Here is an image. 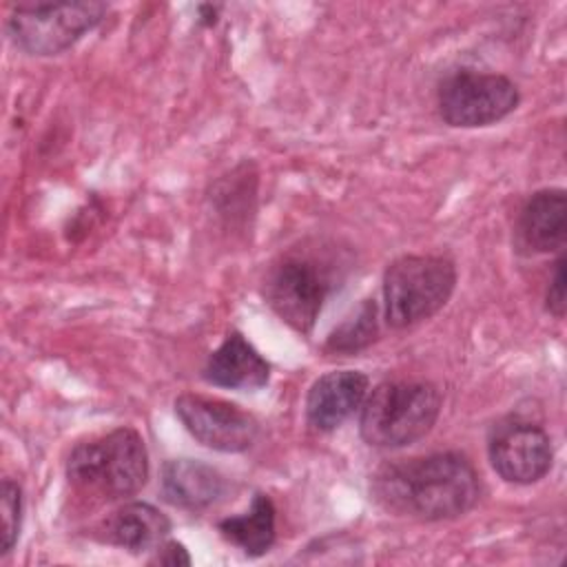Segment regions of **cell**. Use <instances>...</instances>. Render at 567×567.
I'll use <instances>...</instances> for the list:
<instances>
[{"label": "cell", "mask_w": 567, "mask_h": 567, "mask_svg": "<svg viewBox=\"0 0 567 567\" xmlns=\"http://www.w3.org/2000/svg\"><path fill=\"white\" fill-rule=\"evenodd\" d=\"M565 255L560 252V257L554 264V272L551 279L547 284V292H545V308L549 310V315H554L556 319L565 317Z\"/></svg>", "instance_id": "obj_18"}, {"label": "cell", "mask_w": 567, "mask_h": 567, "mask_svg": "<svg viewBox=\"0 0 567 567\" xmlns=\"http://www.w3.org/2000/svg\"><path fill=\"white\" fill-rule=\"evenodd\" d=\"M175 414L195 441L217 452H246L259 436V421L224 399L186 392L175 399Z\"/></svg>", "instance_id": "obj_8"}, {"label": "cell", "mask_w": 567, "mask_h": 567, "mask_svg": "<svg viewBox=\"0 0 567 567\" xmlns=\"http://www.w3.org/2000/svg\"><path fill=\"white\" fill-rule=\"evenodd\" d=\"M275 516L277 509L272 498L264 492H257L250 507L244 514L219 520L217 529L228 543L237 545L246 556H261L275 543Z\"/></svg>", "instance_id": "obj_15"}, {"label": "cell", "mask_w": 567, "mask_h": 567, "mask_svg": "<svg viewBox=\"0 0 567 567\" xmlns=\"http://www.w3.org/2000/svg\"><path fill=\"white\" fill-rule=\"evenodd\" d=\"M377 332H379L377 303L374 299H363V303L330 332L326 341V350L341 352V354L359 352L377 339Z\"/></svg>", "instance_id": "obj_16"}, {"label": "cell", "mask_w": 567, "mask_h": 567, "mask_svg": "<svg viewBox=\"0 0 567 567\" xmlns=\"http://www.w3.org/2000/svg\"><path fill=\"white\" fill-rule=\"evenodd\" d=\"M441 403V392L430 381H383L361 405V439L385 450L412 445L430 434Z\"/></svg>", "instance_id": "obj_4"}, {"label": "cell", "mask_w": 567, "mask_h": 567, "mask_svg": "<svg viewBox=\"0 0 567 567\" xmlns=\"http://www.w3.org/2000/svg\"><path fill=\"white\" fill-rule=\"evenodd\" d=\"M2 505V545H0V554L7 556L13 545L18 543L20 536V525H22V489L16 481L4 478L2 481V496H0Z\"/></svg>", "instance_id": "obj_17"}, {"label": "cell", "mask_w": 567, "mask_h": 567, "mask_svg": "<svg viewBox=\"0 0 567 567\" xmlns=\"http://www.w3.org/2000/svg\"><path fill=\"white\" fill-rule=\"evenodd\" d=\"M162 496L173 507L202 512L215 505L228 489L226 476L197 458H171L162 465Z\"/></svg>", "instance_id": "obj_11"}, {"label": "cell", "mask_w": 567, "mask_h": 567, "mask_svg": "<svg viewBox=\"0 0 567 567\" xmlns=\"http://www.w3.org/2000/svg\"><path fill=\"white\" fill-rule=\"evenodd\" d=\"M339 266L326 248H301L281 255L266 270L261 292L272 312L292 330L310 334L334 290Z\"/></svg>", "instance_id": "obj_3"}, {"label": "cell", "mask_w": 567, "mask_h": 567, "mask_svg": "<svg viewBox=\"0 0 567 567\" xmlns=\"http://www.w3.org/2000/svg\"><path fill=\"white\" fill-rule=\"evenodd\" d=\"M487 456L503 481L532 485L551 470L554 447L549 434L540 425L509 416L492 427Z\"/></svg>", "instance_id": "obj_9"}, {"label": "cell", "mask_w": 567, "mask_h": 567, "mask_svg": "<svg viewBox=\"0 0 567 567\" xmlns=\"http://www.w3.org/2000/svg\"><path fill=\"white\" fill-rule=\"evenodd\" d=\"M69 483L102 501L137 494L148 478V452L133 427H115L109 434L78 443L66 461Z\"/></svg>", "instance_id": "obj_2"}, {"label": "cell", "mask_w": 567, "mask_h": 567, "mask_svg": "<svg viewBox=\"0 0 567 567\" xmlns=\"http://www.w3.org/2000/svg\"><path fill=\"white\" fill-rule=\"evenodd\" d=\"M456 266L443 255H403L383 272V306L390 328L403 330L434 317L456 288Z\"/></svg>", "instance_id": "obj_5"}, {"label": "cell", "mask_w": 567, "mask_h": 567, "mask_svg": "<svg viewBox=\"0 0 567 567\" xmlns=\"http://www.w3.org/2000/svg\"><path fill=\"white\" fill-rule=\"evenodd\" d=\"M372 494L388 512L447 520L470 512L481 496V478L461 452H434L383 465L372 478Z\"/></svg>", "instance_id": "obj_1"}, {"label": "cell", "mask_w": 567, "mask_h": 567, "mask_svg": "<svg viewBox=\"0 0 567 567\" xmlns=\"http://www.w3.org/2000/svg\"><path fill=\"white\" fill-rule=\"evenodd\" d=\"M204 381L230 390H259L270 379L268 361L244 339L241 332H228L217 350L204 363Z\"/></svg>", "instance_id": "obj_13"}, {"label": "cell", "mask_w": 567, "mask_h": 567, "mask_svg": "<svg viewBox=\"0 0 567 567\" xmlns=\"http://www.w3.org/2000/svg\"><path fill=\"white\" fill-rule=\"evenodd\" d=\"M518 244L527 252H554L567 241V195L563 188L536 190L516 221Z\"/></svg>", "instance_id": "obj_12"}, {"label": "cell", "mask_w": 567, "mask_h": 567, "mask_svg": "<svg viewBox=\"0 0 567 567\" xmlns=\"http://www.w3.org/2000/svg\"><path fill=\"white\" fill-rule=\"evenodd\" d=\"M97 532L104 543L140 554L155 549L166 540L171 532V520L155 505L133 501L124 503L120 509L106 516Z\"/></svg>", "instance_id": "obj_14"}, {"label": "cell", "mask_w": 567, "mask_h": 567, "mask_svg": "<svg viewBox=\"0 0 567 567\" xmlns=\"http://www.w3.org/2000/svg\"><path fill=\"white\" fill-rule=\"evenodd\" d=\"M370 379L359 370H332L319 377L306 396V421L317 432L343 425L368 396Z\"/></svg>", "instance_id": "obj_10"}, {"label": "cell", "mask_w": 567, "mask_h": 567, "mask_svg": "<svg viewBox=\"0 0 567 567\" xmlns=\"http://www.w3.org/2000/svg\"><path fill=\"white\" fill-rule=\"evenodd\" d=\"M151 565H190V556L186 547L177 540H164L159 547H155V556L148 560Z\"/></svg>", "instance_id": "obj_19"}, {"label": "cell", "mask_w": 567, "mask_h": 567, "mask_svg": "<svg viewBox=\"0 0 567 567\" xmlns=\"http://www.w3.org/2000/svg\"><path fill=\"white\" fill-rule=\"evenodd\" d=\"M106 11L104 2H20L7 18V33L29 55H58L93 31Z\"/></svg>", "instance_id": "obj_6"}, {"label": "cell", "mask_w": 567, "mask_h": 567, "mask_svg": "<svg viewBox=\"0 0 567 567\" xmlns=\"http://www.w3.org/2000/svg\"><path fill=\"white\" fill-rule=\"evenodd\" d=\"M219 11H221L219 4H199V7H197V20H199V24L213 27V24L217 22V18H219Z\"/></svg>", "instance_id": "obj_20"}, {"label": "cell", "mask_w": 567, "mask_h": 567, "mask_svg": "<svg viewBox=\"0 0 567 567\" xmlns=\"http://www.w3.org/2000/svg\"><path fill=\"white\" fill-rule=\"evenodd\" d=\"M439 113L456 128H478L505 120L520 102L518 86L501 73L461 69L439 86Z\"/></svg>", "instance_id": "obj_7"}]
</instances>
